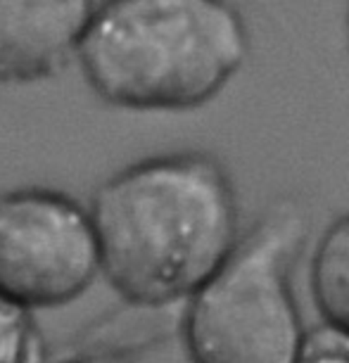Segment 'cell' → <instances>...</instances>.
<instances>
[{
  "instance_id": "277c9868",
  "label": "cell",
  "mask_w": 349,
  "mask_h": 363,
  "mask_svg": "<svg viewBox=\"0 0 349 363\" xmlns=\"http://www.w3.org/2000/svg\"><path fill=\"white\" fill-rule=\"evenodd\" d=\"M98 280L86 204L45 186L0 193V297L36 313L81 299Z\"/></svg>"
},
{
  "instance_id": "52a82bcc",
  "label": "cell",
  "mask_w": 349,
  "mask_h": 363,
  "mask_svg": "<svg viewBox=\"0 0 349 363\" xmlns=\"http://www.w3.org/2000/svg\"><path fill=\"white\" fill-rule=\"evenodd\" d=\"M0 363H45L36 313L0 297Z\"/></svg>"
},
{
  "instance_id": "7a4b0ae2",
  "label": "cell",
  "mask_w": 349,
  "mask_h": 363,
  "mask_svg": "<svg viewBox=\"0 0 349 363\" xmlns=\"http://www.w3.org/2000/svg\"><path fill=\"white\" fill-rule=\"evenodd\" d=\"M250 48L231 0H98L74 62L109 107L188 112L240 74Z\"/></svg>"
},
{
  "instance_id": "8992f818",
  "label": "cell",
  "mask_w": 349,
  "mask_h": 363,
  "mask_svg": "<svg viewBox=\"0 0 349 363\" xmlns=\"http://www.w3.org/2000/svg\"><path fill=\"white\" fill-rule=\"evenodd\" d=\"M309 283L323 323L349 333V211L321 233L311 255Z\"/></svg>"
},
{
  "instance_id": "30bf717a",
  "label": "cell",
  "mask_w": 349,
  "mask_h": 363,
  "mask_svg": "<svg viewBox=\"0 0 349 363\" xmlns=\"http://www.w3.org/2000/svg\"><path fill=\"white\" fill-rule=\"evenodd\" d=\"M347 26H349V12H347Z\"/></svg>"
},
{
  "instance_id": "6da1fadb",
  "label": "cell",
  "mask_w": 349,
  "mask_h": 363,
  "mask_svg": "<svg viewBox=\"0 0 349 363\" xmlns=\"http://www.w3.org/2000/svg\"><path fill=\"white\" fill-rule=\"evenodd\" d=\"M88 214L100 280L148 311L186 304L243 235L228 169L202 150L126 164L93 190Z\"/></svg>"
},
{
  "instance_id": "5b68a950",
  "label": "cell",
  "mask_w": 349,
  "mask_h": 363,
  "mask_svg": "<svg viewBox=\"0 0 349 363\" xmlns=\"http://www.w3.org/2000/svg\"><path fill=\"white\" fill-rule=\"evenodd\" d=\"M98 0H0V84L55 79L77 57Z\"/></svg>"
},
{
  "instance_id": "9c48e42d",
  "label": "cell",
  "mask_w": 349,
  "mask_h": 363,
  "mask_svg": "<svg viewBox=\"0 0 349 363\" xmlns=\"http://www.w3.org/2000/svg\"><path fill=\"white\" fill-rule=\"evenodd\" d=\"M60 363H126V359L112 352H88V354L70 356V359H62Z\"/></svg>"
},
{
  "instance_id": "3957f363",
  "label": "cell",
  "mask_w": 349,
  "mask_h": 363,
  "mask_svg": "<svg viewBox=\"0 0 349 363\" xmlns=\"http://www.w3.org/2000/svg\"><path fill=\"white\" fill-rule=\"evenodd\" d=\"M306 216L278 202L243 233L223 264L183 304L181 337L193 363H295L306 328L292 269Z\"/></svg>"
},
{
  "instance_id": "ba28073f",
  "label": "cell",
  "mask_w": 349,
  "mask_h": 363,
  "mask_svg": "<svg viewBox=\"0 0 349 363\" xmlns=\"http://www.w3.org/2000/svg\"><path fill=\"white\" fill-rule=\"evenodd\" d=\"M295 363H349V333L331 323L309 328Z\"/></svg>"
}]
</instances>
